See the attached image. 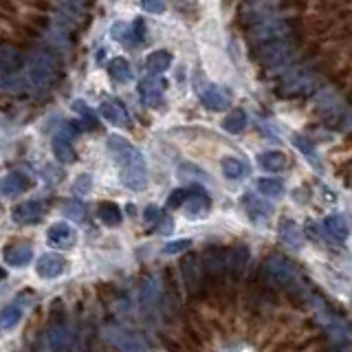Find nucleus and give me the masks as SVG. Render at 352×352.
Segmentation results:
<instances>
[{"label": "nucleus", "instance_id": "1", "mask_svg": "<svg viewBox=\"0 0 352 352\" xmlns=\"http://www.w3.org/2000/svg\"><path fill=\"white\" fill-rule=\"evenodd\" d=\"M108 148L115 154L121 170V183L132 192H143L148 187V165L143 154L132 143L119 135L108 139Z\"/></svg>", "mask_w": 352, "mask_h": 352}, {"label": "nucleus", "instance_id": "2", "mask_svg": "<svg viewBox=\"0 0 352 352\" xmlns=\"http://www.w3.org/2000/svg\"><path fill=\"white\" fill-rule=\"evenodd\" d=\"M313 304H315V313L319 317V324L326 328V333L341 346L352 344V326L346 319L339 317L333 308H328V304L324 300H319V297H315Z\"/></svg>", "mask_w": 352, "mask_h": 352}, {"label": "nucleus", "instance_id": "3", "mask_svg": "<svg viewBox=\"0 0 352 352\" xmlns=\"http://www.w3.org/2000/svg\"><path fill=\"white\" fill-rule=\"evenodd\" d=\"M27 77H29V84L33 88H47L53 82V77H55V60H53V55L47 53V51H36V53H33Z\"/></svg>", "mask_w": 352, "mask_h": 352}, {"label": "nucleus", "instance_id": "4", "mask_svg": "<svg viewBox=\"0 0 352 352\" xmlns=\"http://www.w3.org/2000/svg\"><path fill=\"white\" fill-rule=\"evenodd\" d=\"M264 273H267V280L273 286H280V289H286V286H291L297 280L295 267L282 256H271L264 262Z\"/></svg>", "mask_w": 352, "mask_h": 352}, {"label": "nucleus", "instance_id": "5", "mask_svg": "<svg viewBox=\"0 0 352 352\" xmlns=\"http://www.w3.org/2000/svg\"><path fill=\"white\" fill-rule=\"evenodd\" d=\"M317 86V75L311 71L297 69L293 73H289V77L284 80V84L280 86V95L286 97H302L308 95Z\"/></svg>", "mask_w": 352, "mask_h": 352}, {"label": "nucleus", "instance_id": "6", "mask_svg": "<svg viewBox=\"0 0 352 352\" xmlns=\"http://www.w3.org/2000/svg\"><path fill=\"white\" fill-rule=\"evenodd\" d=\"M291 38V25L286 20H264L251 31V42L256 44H267L275 40H289Z\"/></svg>", "mask_w": 352, "mask_h": 352}, {"label": "nucleus", "instance_id": "7", "mask_svg": "<svg viewBox=\"0 0 352 352\" xmlns=\"http://www.w3.org/2000/svg\"><path fill=\"white\" fill-rule=\"evenodd\" d=\"M258 60L264 66H278L291 60V42L289 40H275V42H267V44H258Z\"/></svg>", "mask_w": 352, "mask_h": 352}, {"label": "nucleus", "instance_id": "8", "mask_svg": "<svg viewBox=\"0 0 352 352\" xmlns=\"http://www.w3.org/2000/svg\"><path fill=\"white\" fill-rule=\"evenodd\" d=\"M137 93H139L141 102L146 106L159 108L161 102H163V93H165V80H161V77H157V75L146 77V80L139 82Z\"/></svg>", "mask_w": 352, "mask_h": 352}, {"label": "nucleus", "instance_id": "9", "mask_svg": "<svg viewBox=\"0 0 352 352\" xmlns=\"http://www.w3.org/2000/svg\"><path fill=\"white\" fill-rule=\"evenodd\" d=\"M242 205H245V212L251 218V223L264 225V223H269L271 216H273L271 203L264 201V198H260V196H256V194H245V196H242Z\"/></svg>", "mask_w": 352, "mask_h": 352}, {"label": "nucleus", "instance_id": "10", "mask_svg": "<svg viewBox=\"0 0 352 352\" xmlns=\"http://www.w3.org/2000/svg\"><path fill=\"white\" fill-rule=\"evenodd\" d=\"M110 36L124 47H132V44L143 40V20H135L132 25L130 22H115L113 29H110Z\"/></svg>", "mask_w": 352, "mask_h": 352}, {"label": "nucleus", "instance_id": "11", "mask_svg": "<svg viewBox=\"0 0 352 352\" xmlns=\"http://www.w3.org/2000/svg\"><path fill=\"white\" fill-rule=\"evenodd\" d=\"M42 216H44V203L42 201L20 203L18 207H14V212H11V220L18 225H36L42 220Z\"/></svg>", "mask_w": 352, "mask_h": 352}, {"label": "nucleus", "instance_id": "12", "mask_svg": "<svg viewBox=\"0 0 352 352\" xmlns=\"http://www.w3.org/2000/svg\"><path fill=\"white\" fill-rule=\"evenodd\" d=\"M64 271H66V260L60 256V253H44V256H40L36 262V273L44 280L60 278Z\"/></svg>", "mask_w": 352, "mask_h": 352}, {"label": "nucleus", "instance_id": "13", "mask_svg": "<svg viewBox=\"0 0 352 352\" xmlns=\"http://www.w3.org/2000/svg\"><path fill=\"white\" fill-rule=\"evenodd\" d=\"M77 240L75 229L69 223H55L47 231V242L53 249H71Z\"/></svg>", "mask_w": 352, "mask_h": 352}, {"label": "nucleus", "instance_id": "14", "mask_svg": "<svg viewBox=\"0 0 352 352\" xmlns=\"http://www.w3.org/2000/svg\"><path fill=\"white\" fill-rule=\"evenodd\" d=\"M209 207H212V201H209V196L203 190H190V196L183 203V214L192 220L205 218L209 214Z\"/></svg>", "mask_w": 352, "mask_h": 352}, {"label": "nucleus", "instance_id": "15", "mask_svg": "<svg viewBox=\"0 0 352 352\" xmlns=\"http://www.w3.org/2000/svg\"><path fill=\"white\" fill-rule=\"evenodd\" d=\"M201 102L207 110H214V113H220V110L229 108L231 104V95L220 86H209L201 93Z\"/></svg>", "mask_w": 352, "mask_h": 352}, {"label": "nucleus", "instance_id": "16", "mask_svg": "<svg viewBox=\"0 0 352 352\" xmlns=\"http://www.w3.org/2000/svg\"><path fill=\"white\" fill-rule=\"evenodd\" d=\"M22 53L14 47H7V44H0V77L7 75H16L22 69Z\"/></svg>", "mask_w": 352, "mask_h": 352}, {"label": "nucleus", "instance_id": "17", "mask_svg": "<svg viewBox=\"0 0 352 352\" xmlns=\"http://www.w3.org/2000/svg\"><path fill=\"white\" fill-rule=\"evenodd\" d=\"M27 190H29V176L25 172H9L5 179L0 181V194L7 198H14Z\"/></svg>", "mask_w": 352, "mask_h": 352}, {"label": "nucleus", "instance_id": "18", "mask_svg": "<svg viewBox=\"0 0 352 352\" xmlns=\"http://www.w3.org/2000/svg\"><path fill=\"white\" fill-rule=\"evenodd\" d=\"M102 117L108 121L110 126H115V128H128L130 126V115H128V110L121 106L119 102H104L102 104Z\"/></svg>", "mask_w": 352, "mask_h": 352}, {"label": "nucleus", "instance_id": "19", "mask_svg": "<svg viewBox=\"0 0 352 352\" xmlns=\"http://www.w3.org/2000/svg\"><path fill=\"white\" fill-rule=\"evenodd\" d=\"M22 315H25V300H16L7 304L3 311H0V330H11V328H16L20 324V319Z\"/></svg>", "mask_w": 352, "mask_h": 352}, {"label": "nucleus", "instance_id": "20", "mask_svg": "<svg viewBox=\"0 0 352 352\" xmlns=\"http://www.w3.org/2000/svg\"><path fill=\"white\" fill-rule=\"evenodd\" d=\"M258 165L264 172H282L289 165V159L282 150H264L258 154Z\"/></svg>", "mask_w": 352, "mask_h": 352}, {"label": "nucleus", "instance_id": "21", "mask_svg": "<svg viewBox=\"0 0 352 352\" xmlns=\"http://www.w3.org/2000/svg\"><path fill=\"white\" fill-rule=\"evenodd\" d=\"M324 231L328 234V238H333L335 242H344L350 236V225H348L346 216L333 214L324 220Z\"/></svg>", "mask_w": 352, "mask_h": 352}, {"label": "nucleus", "instance_id": "22", "mask_svg": "<svg viewBox=\"0 0 352 352\" xmlns=\"http://www.w3.org/2000/svg\"><path fill=\"white\" fill-rule=\"evenodd\" d=\"M293 146L304 154V159H306L308 163H311L317 172H322V170H324L322 159H319V152H317L315 143H313L311 139H306V137H302V135H295V137H293Z\"/></svg>", "mask_w": 352, "mask_h": 352}, {"label": "nucleus", "instance_id": "23", "mask_svg": "<svg viewBox=\"0 0 352 352\" xmlns=\"http://www.w3.org/2000/svg\"><path fill=\"white\" fill-rule=\"evenodd\" d=\"M33 258V251L27 245H11L5 249V262L9 267H27Z\"/></svg>", "mask_w": 352, "mask_h": 352}, {"label": "nucleus", "instance_id": "24", "mask_svg": "<svg viewBox=\"0 0 352 352\" xmlns=\"http://www.w3.org/2000/svg\"><path fill=\"white\" fill-rule=\"evenodd\" d=\"M108 339L119 348V352H146V350H143V344L135 335L121 333V330H110Z\"/></svg>", "mask_w": 352, "mask_h": 352}, {"label": "nucleus", "instance_id": "25", "mask_svg": "<svg viewBox=\"0 0 352 352\" xmlns=\"http://www.w3.org/2000/svg\"><path fill=\"white\" fill-rule=\"evenodd\" d=\"M53 154L55 159H58L60 163H73L75 161V148L71 139L64 135V132H60V135L53 137Z\"/></svg>", "mask_w": 352, "mask_h": 352}, {"label": "nucleus", "instance_id": "26", "mask_svg": "<svg viewBox=\"0 0 352 352\" xmlns=\"http://www.w3.org/2000/svg\"><path fill=\"white\" fill-rule=\"evenodd\" d=\"M172 53L170 51H152L148 58H146V69L152 73V75H159V73H165L172 66Z\"/></svg>", "mask_w": 352, "mask_h": 352}, {"label": "nucleus", "instance_id": "27", "mask_svg": "<svg viewBox=\"0 0 352 352\" xmlns=\"http://www.w3.org/2000/svg\"><path fill=\"white\" fill-rule=\"evenodd\" d=\"M108 75L117 84H126L132 80V66L126 58H113L108 62Z\"/></svg>", "mask_w": 352, "mask_h": 352}, {"label": "nucleus", "instance_id": "28", "mask_svg": "<svg viewBox=\"0 0 352 352\" xmlns=\"http://www.w3.org/2000/svg\"><path fill=\"white\" fill-rule=\"evenodd\" d=\"M280 238L286 247L291 249H300L302 242H304V236H302V229L297 227L293 220H284V223L280 225Z\"/></svg>", "mask_w": 352, "mask_h": 352}, {"label": "nucleus", "instance_id": "29", "mask_svg": "<svg viewBox=\"0 0 352 352\" xmlns=\"http://www.w3.org/2000/svg\"><path fill=\"white\" fill-rule=\"evenodd\" d=\"M220 170H223L225 179H229V181H242L247 176V165L238 157H223V161H220Z\"/></svg>", "mask_w": 352, "mask_h": 352}, {"label": "nucleus", "instance_id": "30", "mask_svg": "<svg viewBox=\"0 0 352 352\" xmlns=\"http://www.w3.org/2000/svg\"><path fill=\"white\" fill-rule=\"evenodd\" d=\"M97 216L108 227L121 225V218H124V216H121V209L115 203H102V205H99V209H97Z\"/></svg>", "mask_w": 352, "mask_h": 352}, {"label": "nucleus", "instance_id": "31", "mask_svg": "<svg viewBox=\"0 0 352 352\" xmlns=\"http://www.w3.org/2000/svg\"><path fill=\"white\" fill-rule=\"evenodd\" d=\"M247 124H249V119H247V113H245V110H234L231 115H227L223 128H225L227 132H231V135H238V132H242V130L247 128Z\"/></svg>", "mask_w": 352, "mask_h": 352}, {"label": "nucleus", "instance_id": "32", "mask_svg": "<svg viewBox=\"0 0 352 352\" xmlns=\"http://www.w3.org/2000/svg\"><path fill=\"white\" fill-rule=\"evenodd\" d=\"M258 192L267 198H280L284 194V183L280 179H260L258 181Z\"/></svg>", "mask_w": 352, "mask_h": 352}, {"label": "nucleus", "instance_id": "33", "mask_svg": "<svg viewBox=\"0 0 352 352\" xmlns=\"http://www.w3.org/2000/svg\"><path fill=\"white\" fill-rule=\"evenodd\" d=\"M247 260H249L247 249H245V247H236L234 251H231V258H229V267H231V271L240 273L242 269L247 267Z\"/></svg>", "mask_w": 352, "mask_h": 352}, {"label": "nucleus", "instance_id": "34", "mask_svg": "<svg viewBox=\"0 0 352 352\" xmlns=\"http://www.w3.org/2000/svg\"><path fill=\"white\" fill-rule=\"evenodd\" d=\"M64 214L69 216L71 220H75V223H82L84 214H86V207L82 203H77V201H71V203L64 205Z\"/></svg>", "mask_w": 352, "mask_h": 352}, {"label": "nucleus", "instance_id": "35", "mask_svg": "<svg viewBox=\"0 0 352 352\" xmlns=\"http://www.w3.org/2000/svg\"><path fill=\"white\" fill-rule=\"evenodd\" d=\"M192 247V240L190 238H183V240H174V242H168V245L163 247V253H168V256H176V253H183L185 249Z\"/></svg>", "mask_w": 352, "mask_h": 352}, {"label": "nucleus", "instance_id": "36", "mask_svg": "<svg viewBox=\"0 0 352 352\" xmlns=\"http://www.w3.org/2000/svg\"><path fill=\"white\" fill-rule=\"evenodd\" d=\"M141 7L148 11V14H163L165 11V0H139Z\"/></svg>", "mask_w": 352, "mask_h": 352}, {"label": "nucleus", "instance_id": "37", "mask_svg": "<svg viewBox=\"0 0 352 352\" xmlns=\"http://www.w3.org/2000/svg\"><path fill=\"white\" fill-rule=\"evenodd\" d=\"M187 196H190V190H176V192L168 198V207H172V209L183 207V203L187 201Z\"/></svg>", "mask_w": 352, "mask_h": 352}, {"label": "nucleus", "instance_id": "38", "mask_svg": "<svg viewBox=\"0 0 352 352\" xmlns=\"http://www.w3.org/2000/svg\"><path fill=\"white\" fill-rule=\"evenodd\" d=\"M161 212H159V207H154V205H150L148 209H146V214H143V218H146V225H154V223H159L161 220Z\"/></svg>", "mask_w": 352, "mask_h": 352}, {"label": "nucleus", "instance_id": "39", "mask_svg": "<svg viewBox=\"0 0 352 352\" xmlns=\"http://www.w3.org/2000/svg\"><path fill=\"white\" fill-rule=\"evenodd\" d=\"M152 352H163V350H152Z\"/></svg>", "mask_w": 352, "mask_h": 352}]
</instances>
